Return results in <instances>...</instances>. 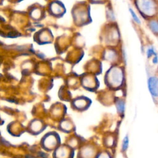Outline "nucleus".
<instances>
[{
    "instance_id": "obj_9",
    "label": "nucleus",
    "mask_w": 158,
    "mask_h": 158,
    "mask_svg": "<svg viewBox=\"0 0 158 158\" xmlns=\"http://www.w3.org/2000/svg\"><path fill=\"white\" fill-rule=\"evenodd\" d=\"M75 105L77 106V107H82L85 105V101L82 100V99H79V100H77L75 101Z\"/></svg>"
},
{
    "instance_id": "obj_8",
    "label": "nucleus",
    "mask_w": 158,
    "mask_h": 158,
    "mask_svg": "<svg viewBox=\"0 0 158 158\" xmlns=\"http://www.w3.org/2000/svg\"><path fill=\"white\" fill-rule=\"evenodd\" d=\"M130 13H131V16H132V17L133 18L134 20H135V22H136L137 23H140V20H139V18L137 17V15H136V14L135 13V12H134L131 9H130Z\"/></svg>"
},
{
    "instance_id": "obj_5",
    "label": "nucleus",
    "mask_w": 158,
    "mask_h": 158,
    "mask_svg": "<svg viewBox=\"0 0 158 158\" xmlns=\"http://www.w3.org/2000/svg\"><path fill=\"white\" fill-rule=\"evenodd\" d=\"M150 27L156 33H158V22L153 20L150 22Z\"/></svg>"
},
{
    "instance_id": "obj_3",
    "label": "nucleus",
    "mask_w": 158,
    "mask_h": 158,
    "mask_svg": "<svg viewBox=\"0 0 158 158\" xmlns=\"http://www.w3.org/2000/svg\"><path fill=\"white\" fill-rule=\"evenodd\" d=\"M110 79L112 80L113 83H119L122 79V73L118 69H114L111 73Z\"/></svg>"
},
{
    "instance_id": "obj_2",
    "label": "nucleus",
    "mask_w": 158,
    "mask_h": 158,
    "mask_svg": "<svg viewBox=\"0 0 158 158\" xmlns=\"http://www.w3.org/2000/svg\"><path fill=\"white\" fill-rule=\"evenodd\" d=\"M141 6L142 10L146 14H152L154 10V4L151 1H142Z\"/></svg>"
},
{
    "instance_id": "obj_10",
    "label": "nucleus",
    "mask_w": 158,
    "mask_h": 158,
    "mask_svg": "<svg viewBox=\"0 0 158 158\" xmlns=\"http://www.w3.org/2000/svg\"><path fill=\"white\" fill-rule=\"evenodd\" d=\"M100 158H107V157L106 156H104H104H102V157H101Z\"/></svg>"
},
{
    "instance_id": "obj_1",
    "label": "nucleus",
    "mask_w": 158,
    "mask_h": 158,
    "mask_svg": "<svg viewBox=\"0 0 158 158\" xmlns=\"http://www.w3.org/2000/svg\"><path fill=\"white\" fill-rule=\"evenodd\" d=\"M148 88L152 96H158V78L156 77H150L148 80Z\"/></svg>"
},
{
    "instance_id": "obj_4",
    "label": "nucleus",
    "mask_w": 158,
    "mask_h": 158,
    "mask_svg": "<svg viewBox=\"0 0 158 158\" xmlns=\"http://www.w3.org/2000/svg\"><path fill=\"white\" fill-rule=\"evenodd\" d=\"M152 55L154 56V57L153 59V63L156 64L158 61V57H157V53L154 51V49L152 47H151L148 49L147 56H148V57H151Z\"/></svg>"
},
{
    "instance_id": "obj_7",
    "label": "nucleus",
    "mask_w": 158,
    "mask_h": 158,
    "mask_svg": "<svg viewBox=\"0 0 158 158\" xmlns=\"http://www.w3.org/2000/svg\"><path fill=\"white\" fill-rule=\"evenodd\" d=\"M118 110L120 112H123L124 110V103L122 101H118L117 103Z\"/></svg>"
},
{
    "instance_id": "obj_6",
    "label": "nucleus",
    "mask_w": 158,
    "mask_h": 158,
    "mask_svg": "<svg viewBox=\"0 0 158 158\" xmlns=\"http://www.w3.org/2000/svg\"><path fill=\"white\" fill-rule=\"evenodd\" d=\"M128 146V136H125L123 140V144H122V150L123 151H125Z\"/></svg>"
}]
</instances>
